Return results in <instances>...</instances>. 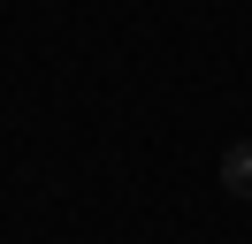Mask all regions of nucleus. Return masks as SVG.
<instances>
[{
	"label": "nucleus",
	"mask_w": 252,
	"mask_h": 244,
	"mask_svg": "<svg viewBox=\"0 0 252 244\" xmlns=\"http://www.w3.org/2000/svg\"><path fill=\"white\" fill-rule=\"evenodd\" d=\"M221 191H229V198H245V206H252V137H237V145L221 152Z\"/></svg>",
	"instance_id": "nucleus-1"
}]
</instances>
